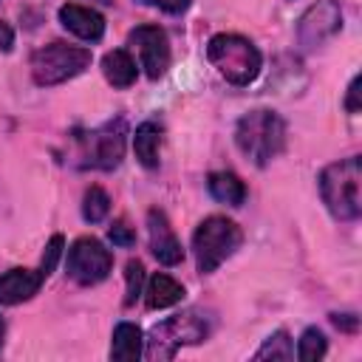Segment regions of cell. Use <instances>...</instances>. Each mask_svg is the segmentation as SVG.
Masks as SVG:
<instances>
[{"mask_svg":"<svg viewBox=\"0 0 362 362\" xmlns=\"http://www.w3.org/2000/svg\"><path fill=\"white\" fill-rule=\"evenodd\" d=\"M328 351V342H325V334L320 328H305L297 339V359L303 362H317L322 359Z\"/></svg>","mask_w":362,"mask_h":362,"instance_id":"44dd1931","label":"cell"},{"mask_svg":"<svg viewBox=\"0 0 362 362\" xmlns=\"http://www.w3.org/2000/svg\"><path fill=\"white\" fill-rule=\"evenodd\" d=\"M127 144V122L122 116L93 127V130H76L74 147H76V167L82 170H116L124 158Z\"/></svg>","mask_w":362,"mask_h":362,"instance_id":"5b68a950","label":"cell"},{"mask_svg":"<svg viewBox=\"0 0 362 362\" xmlns=\"http://www.w3.org/2000/svg\"><path fill=\"white\" fill-rule=\"evenodd\" d=\"M59 23L65 31H71L74 37L85 40V42H99L105 34V17L90 8V6H79V3H65L59 6Z\"/></svg>","mask_w":362,"mask_h":362,"instance_id":"4fadbf2b","label":"cell"},{"mask_svg":"<svg viewBox=\"0 0 362 362\" xmlns=\"http://www.w3.org/2000/svg\"><path fill=\"white\" fill-rule=\"evenodd\" d=\"M141 294H144V305L150 311H161V308H170V305H175V303L184 300V286L175 277H170L164 272H156L147 280V286H144Z\"/></svg>","mask_w":362,"mask_h":362,"instance_id":"5bb4252c","label":"cell"},{"mask_svg":"<svg viewBox=\"0 0 362 362\" xmlns=\"http://www.w3.org/2000/svg\"><path fill=\"white\" fill-rule=\"evenodd\" d=\"M139 3L153 6V8L164 11V14H184L192 6V0H139Z\"/></svg>","mask_w":362,"mask_h":362,"instance_id":"d4e9b609","label":"cell"},{"mask_svg":"<svg viewBox=\"0 0 362 362\" xmlns=\"http://www.w3.org/2000/svg\"><path fill=\"white\" fill-rule=\"evenodd\" d=\"M62 246H65V238H62V235H51V240H48V246H45V255H42V263H40V272H42L45 277L57 269V263H59V257H62Z\"/></svg>","mask_w":362,"mask_h":362,"instance_id":"cb8c5ba5","label":"cell"},{"mask_svg":"<svg viewBox=\"0 0 362 362\" xmlns=\"http://www.w3.org/2000/svg\"><path fill=\"white\" fill-rule=\"evenodd\" d=\"M102 74L113 88H130L139 76V68H136V59L124 48H113L102 57Z\"/></svg>","mask_w":362,"mask_h":362,"instance_id":"ac0fdd59","label":"cell"},{"mask_svg":"<svg viewBox=\"0 0 362 362\" xmlns=\"http://www.w3.org/2000/svg\"><path fill=\"white\" fill-rule=\"evenodd\" d=\"M45 283V274L40 269L14 266L0 274V305H20L31 300Z\"/></svg>","mask_w":362,"mask_h":362,"instance_id":"7c38bea8","label":"cell"},{"mask_svg":"<svg viewBox=\"0 0 362 362\" xmlns=\"http://www.w3.org/2000/svg\"><path fill=\"white\" fill-rule=\"evenodd\" d=\"M90 48L68 45V42H48L31 54V79L40 88L62 85L79 76L90 65Z\"/></svg>","mask_w":362,"mask_h":362,"instance_id":"52a82bcc","label":"cell"},{"mask_svg":"<svg viewBox=\"0 0 362 362\" xmlns=\"http://www.w3.org/2000/svg\"><path fill=\"white\" fill-rule=\"evenodd\" d=\"M342 31L339 0H317L297 20V40L303 48H320Z\"/></svg>","mask_w":362,"mask_h":362,"instance_id":"9c48e42d","label":"cell"},{"mask_svg":"<svg viewBox=\"0 0 362 362\" xmlns=\"http://www.w3.org/2000/svg\"><path fill=\"white\" fill-rule=\"evenodd\" d=\"M99 3H105V6H110V3H113V0H99Z\"/></svg>","mask_w":362,"mask_h":362,"instance_id":"f546056e","label":"cell"},{"mask_svg":"<svg viewBox=\"0 0 362 362\" xmlns=\"http://www.w3.org/2000/svg\"><path fill=\"white\" fill-rule=\"evenodd\" d=\"M235 144L246 156V161H252L255 167H266L286 147V122L269 107H255L238 119Z\"/></svg>","mask_w":362,"mask_h":362,"instance_id":"6da1fadb","label":"cell"},{"mask_svg":"<svg viewBox=\"0 0 362 362\" xmlns=\"http://www.w3.org/2000/svg\"><path fill=\"white\" fill-rule=\"evenodd\" d=\"M107 212H110V195L99 184H90L82 195V218L88 223H102Z\"/></svg>","mask_w":362,"mask_h":362,"instance_id":"d6986e66","label":"cell"},{"mask_svg":"<svg viewBox=\"0 0 362 362\" xmlns=\"http://www.w3.org/2000/svg\"><path fill=\"white\" fill-rule=\"evenodd\" d=\"M345 107H348V113H359V76H354V79H351V85H348Z\"/></svg>","mask_w":362,"mask_h":362,"instance_id":"4316f807","label":"cell"},{"mask_svg":"<svg viewBox=\"0 0 362 362\" xmlns=\"http://www.w3.org/2000/svg\"><path fill=\"white\" fill-rule=\"evenodd\" d=\"M124 305L130 308L139 297H141V291H144V266H141V260H127V266H124Z\"/></svg>","mask_w":362,"mask_h":362,"instance_id":"7402d4cb","label":"cell"},{"mask_svg":"<svg viewBox=\"0 0 362 362\" xmlns=\"http://www.w3.org/2000/svg\"><path fill=\"white\" fill-rule=\"evenodd\" d=\"M209 337V320L198 308H187L156 322L144 339V356L150 362L173 359L184 345H198Z\"/></svg>","mask_w":362,"mask_h":362,"instance_id":"277c9868","label":"cell"},{"mask_svg":"<svg viewBox=\"0 0 362 362\" xmlns=\"http://www.w3.org/2000/svg\"><path fill=\"white\" fill-rule=\"evenodd\" d=\"M206 189H209V195L218 204H226V206H240L246 201V184L232 170H215V173H209L206 175Z\"/></svg>","mask_w":362,"mask_h":362,"instance_id":"9a60e30c","label":"cell"},{"mask_svg":"<svg viewBox=\"0 0 362 362\" xmlns=\"http://www.w3.org/2000/svg\"><path fill=\"white\" fill-rule=\"evenodd\" d=\"M158 150H161V124L147 119L136 127V136H133V153L139 158L141 167L147 170H156L158 167Z\"/></svg>","mask_w":362,"mask_h":362,"instance_id":"e0dca14e","label":"cell"},{"mask_svg":"<svg viewBox=\"0 0 362 362\" xmlns=\"http://www.w3.org/2000/svg\"><path fill=\"white\" fill-rule=\"evenodd\" d=\"M14 48V31H11V25L6 23V20H0V51H11Z\"/></svg>","mask_w":362,"mask_h":362,"instance_id":"83f0119b","label":"cell"},{"mask_svg":"<svg viewBox=\"0 0 362 362\" xmlns=\"http://www.w3.org/2000/svg\"><path fill=\"white\" fill-rule=\"evenodd\" d=\"M291 356H294V348L286 328H277L274 334H269L263 345L255 351V359H291Z\"/></svg>","mask_w":362,"mask_h":362,"instance_id":"ffe728a7","label":"cell"},{"mask_svg":"<svg viewBox=\"0 0 362 362\" xmlns=\"http://www.w3.org/2000/svg\"><path fill=\"white\" fill-rule=\"evenodd\" d=\"M320 198L325 209L337 221H356L362 215V161L359 156L339 158L322 167L320 178Z\"/></svg>","mask_w":362,"mask_h":362,"instance_id":"7a4b0ae2","label":"cell"},{"mask_svg":"<svg viewBox=\"0 0 362 362\" xmlns=\"http://www.w3.org/2000/svg\"><path fill=\"white\" fill-rule=\"evenodd\" d=\"M206 59L229 85H238V88L252 85L263 68V57H260L257 45L249 37L232 34V31H221V34L209 37Z\"/></svg>","mask_w":362,"mask_h":362,"instance_id":"3957f363","label":"cell"},{"mask_svg":"<svg viewBox=\"0 0 362 362\" xmlns=\"http://www.w3.org/2000/svg\"><path fill=\"white\" fill-rule=\"evenodd\" d=\"M3 337H6V322H3V317H0V351H3Z\"/></svg>","mask_w":362,"mask_h":362,"instance_id":"f1b7e54d","label":"cell"},{"mask_svg":"<svg viewBox=\"0 0 362 362\" xmlns=\"http://www.w3.org/2000/svg\"><path fill=\"white\" fill-rule=\"evenodd\" d=\"M127 45H130V48H136L139 62H141V68H144L147 79H161V76L167 74L173 54H170L167 31H164L161 25L147 23V25L133 28V31L127 34Z\"/></svg>","mask_w":362,"mask_h":362,"instance_id":"30bf717a","label":"cell"},{"mask_svg":"<svg viewBox=\"0 0 362 362\" xmlns=\"http://www.w3.org/2000/svg\"><path fill=\"white\" fill-rule=\"evenodd\" d=\"M141 354H144L141 328L136 322H119L113 328V339H110V359H116V362H133Z\"/></svg>","mask_w":362,"mask_h":362,"instance_id":"2e32d148","label":"cell"},{"mask_svg":"<svg viewBox=\"0 0 362 362\" xmlns=\"http://www.w3.org/2000/svg\"><path fill=\"white\" fill-rule=\"evenodd\" d=\"M147 235H150V252L158 263L164 266H178L184 260V249H181V240L175 238L164 209L153 206L147 209Z\"/></svg>","mask_w":362,"mask_h":362,"instance_id":"8fae6325","label":"cell"},{"mask_svg":"<svg viewBox=\"0 0 362 362\" xmlns=\"http://www.w3.org/2000/svg\"><path fill=\"white\" fill-rule=\"evenodd\" d=\"M243 243L240 226L226 215L204 218L192 232V255L201 274H212L221 263H226Z\"/></svg>","mask_w":362,"mask_h":362,"instance_id":"8992f818","label":"cell"},{"mask_svg":"<svg viewBox=\"0 0 362 362\" xmlns=\"http://www.w3.org/2000/svg\"><path fill=\"white\" fill-rule=\"evenodd\" d=\"M331 322H334L339 331H348V334H354V331L359 328V317H356V314H331Z\"/></svg>","mask_w":362,"mask_h":362,"instance_id":"484cf974","label":"cell"},{"mask_svg":"<svg viewBox=\"0 0 362 362\" xmlns=\"http://www.w3.org/2000/svg\"><path fill=\"white\" fill-rule=\"evenodd\" d=\"M107 238H110V243H113V246L130 249V246L136 243V229H133V226H130L124 218H119V221H113V223H110Z\"/></svg>","mask_w":362,"mask_h":362,"instance_id":"603a6c76","label":"cell"},{"mask_svg":"<svg viewBox=\"0 0 362 362\" xmlns=\"http://www.w3.org/2000/svg\"><path fill=\"white\" fill-rule=\"evenodd\" d=\"M110 272H113V255H110V249H105L102 240L82 235L68 246L65 274L76 286H96V283L107 280Z\"/></svg>","mask_w":362,"mask_h":362,"instance_id":"ba28073f","label":"cell"}]
</instances>
